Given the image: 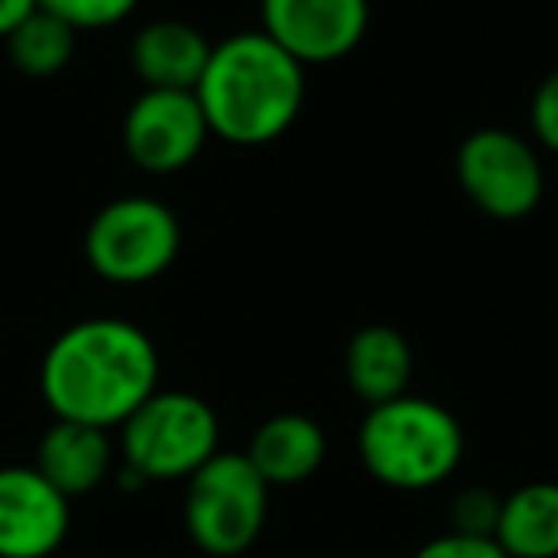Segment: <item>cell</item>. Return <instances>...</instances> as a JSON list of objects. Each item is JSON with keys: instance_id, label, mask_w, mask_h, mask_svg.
Instances as JSON below:
<instances>
[{"instance_id": "obj_3", "label": "cell", "mask_w": 558, "mask_h": 558, "mask_svg": "<svg viewBox=\"0 0 558 558\" xmlns=\"http://www.w3.org/2000/svg\"><path fill=\"white\" fill-rule=\"evenodd\" d=\"M360 463L390 489H433L463 463V425L433 398L402 395L372 405L356 436Z\"/></svg>"}, {"instance_id": "obj_14", "label": "cell", "mask_w": 558, "mask_h": 558, "mask_svg": "<svg viewBox=\"0 0 558 558\" xmlns=\"http://www.w3.org/2000/svg\"><path fill=\"white\" fill-rule=\"evenodd\" d=\"M344 379H349L352 395L367 402V410L410 395L413 344L405 341L402 329L383 326V322L356 329L344 349Z\"/></svg>"}, {"instance_id": "obj_20", "label": "cell", "mask_w": 558, "mask_h": 558, "mask_svg": "<svg viewBox=\"0 0 558 558\" xmlns=\"http://www.w3.org/2000/svg\"><path fill=\"white\" fill-rule=\"evenodd\" d=\"M413 558H509L497 539H482V535H459V532H444L436 539L421 543L413 550Z\"/></svg>"}, {"instance_id": "obj_2", "label": "cell", "mask_w": 558, "mask_h": 558, "mask_svg": "<svg viewBox=\"0 0 558 558\" xmlns=\"http://www.w3.org/2000/svg\"><path fill=\"white\" fill-rule=\"evenodd\" d=\"M210 134L230 146H268L295 126L306 104V65L264 32L215 43L195 85Z\"/></svg>"}, {"instance_id": "obj_15", "label": "cell", "mask_w": 558, "mask_h": 558, "mask_svg": "<svg viewBox=\"0 0 558 558\" xmlns=\"http://www.w3.org/2000/svg\"><path fill=\"white\" fill-rule=\"evenodd\" d=\"M494 539L509 558H558V482H527L505 494Z\"/></svg>"}, {"instance_id": "obj_8", "label": "cell", "mask_w": 558, "mask_h": 558, "mask_svg": "<svg viewBox=\"0 0 558 558\" xmlns=\"http://www.w3.org/2000/svg\"><path fill=\"white\" fill-rule=\"evenodd\" d=\"M210 126L195 93L177 88H146L126 108L123 119V149L142 172H180L203 154Z\"/></svg>"}, {"instance_id": "obj_5", "label": "cell", "mask_w": 558, "mask_h": 558, "mask_svg": "<svg viewBox=\"0 0 558 558\" xmlns=\"http://www.w3.org/2000/svg\"><path fill=\"white\" fill-rule=\"evenodd\" d=\"M268 482L245 451H215L187 478L184 532L203 555L238 558L260 539L268 520Z\"/></svg>"}, {"instance_id": "obj_18", "label": "cell", "mask_w": 558, "mask_h": 558, "mask_svg": "<svg viewBox=\"0 0 558 558\" xmlns=\"http://www.w3.org/2000/svg\"><path fill=\"white\" fill-rule=\"evenodd\" d=\"M497 517H501V494L486 486H471L463 494H456L451 501V532L459 535H482V539H494Z\"/></svg>"}, {"instance_id": "obj_4", "label": "cell", "mask_w": 558, "mask_h": 558, "mask_svg": "<svg viewBox=\"0 0 558 558\" xmlns=\"http://www.w3.org/2000/svg\"><path fill=\"white\" fill-rule=\"evenodd\" d=\"M215 451L218 417L192 390L157 387L119 425L123 471L138 482H187Z\"/></svg>"}, {"instance_id": "obj_12", "label": "cell", "mask_w": 558, "mask_h": 558, "mask_svg": "<svg viewBox=\"0 0 558 558\" xmlns=\"http://www.w3.org/2000/svg\"><path fill=\"white\" fill-rule=\"evenodd\" d=\"M207 35L187 20H154L131 43V70L146 88L195 93L210 58Z\"/></svg>"}, {"instance_id": "obj_17", "label": "cell", "mask_w": 558, "mask_h": 558, "mask_svg": "<svg viewBox=\"0 0 558 558\" xmlns=\"http://www.w3.org/2000/svg\"><path fill=\"white\" fill-rule=\"evenodd\" d=\"M39 9L70 24L73 32H100L123 24L138 9V0H39Z\"/></svg>"}, {"instance_id": "obj_9", "label": "cell", "mask_w": 558, "mask_h": 558, "mask_svg": "<svg viewBox=\"0 0 558 558\" xmlns=\"http://www.w3.org/2000/svg\"><path fill=\"white\" fill-rule=\"evenodd\" d=\"M367 0H260V32L303 65H333L364 43Z\"/></svg>"}, {"instance_id": "obj_6", "label": "cell", "mask_w": 558, "mask_h": 558, "mask_svg": "<svg viewBox=\"0 0 558 558\" xmlns=\"http://www.w3.org/2000/svg\"><path fill=\"white\" fill-rule=\"evenodd\" d=\"M180 253V222L154 195H123L93 215L85 230L88 268L119 288L154 283Z\"/></svg>"}, {"instance_id": "obj_21", "label": "cell", "mask_w": 558, "mask_h": 558, "mask_svg": "<svg viewBox=\"0 0 558 558\" xmlns=\"http://www.w3.org/2000/svg\"><path fill=\"white\" fill-rule=\"evenodd\" d=\"M35 9H39V0H0V39H9Z\"/></svg>"}, {"instance_id": "obj_16", "label": "cell", "mask_w": 558, "mask_h": 558, "mask_svg": "<svg viewBox=\"0 0 558 558\" xmlns=\"http://www.w3.org/2000/svg\"><path fill=\"white\" fill-rule=\"evenodd\" d=\"M9 58L20 73L27 77H54L70 65L73 50H77V32L70 24H62L58 16H50L47 9H35L16 32L4 39Z\"/></svg>"}, {"instance_id": "obj_10", "label": "cell", "mask_w": 558, "mask_h": 558, "mask_svg": "<svg viewBox=\"0 0 558 558\" xmlns=\"http://www.w3.org/2000/svg\"><path fill=\"white\" fill-rule=\"evenodd\" d=\"M70 524V497L35 466H0V558H50Z\"/></svg>"}, {"instance_id": "obj_11", "label": "cell", "mask_w": 558, "mask_h": 558, "mask_svg": "<svg viewBox=\"0 0 558 558\" xmlns=\"http://www.w3.org/2000/svg\"><path fill=\"white\" fill-rule=\"evenodd\" d=\"M35 471L73 501L100 489L116 471V444L108 428L77 425V421H54L43 433L35 451Z\"/></svg>"}, {"instance_id": "obj_13", "label": "cell", "mask_w": 558, "mask_h": 558, "mask_svg": "<svg viewBox=\"0 0 558 558\" xmlns=\"http://www.w3.org/2000/svg\"><path fill=\"white\" fill-rule=\"evenodd\" d=\"M326 451L329 440L318 421L306 413H276L264 425H256L245 459L268 486H299L322 471Z\"/></svg>"}, {"instance_id": "obj_7", "label": "cell", "mask_w": 558, "mask_h": 558, "mask_svg": "<svg viewBox=\"0 0 558 558\" xmlns=\"http://www.w3.org/2000/svg\"><path fill=\"white\" fill-rule=\"evenodd\" d=\"M456 180L463 195L494 222H520L543 199V161L520 134L482 126L456 149Z\"/></svg>"}, {"instance_id": "obj_19", "label": "cell", "mask_w": 558, "mask_h": 558, "mask_svg": "<svg viewBox=\"0 0 558 558\" xmlns=\"http://www.w3.org/2000/svg\"><path fill=\"white\" fill-rule=\"evenodd\" d=\"M527 119H532V134L543 149L558 154V70H550L539 81V88L532 93L527 104Z\"/></svg>"}, {"instance_id": "obj_1", "label": "cell", "mask_w": 558, "mask_h": 558, "mask_svg": "<svg viewBox=\"0 0 558 558\" xmlns=\"http://www.w3.org/2000/svg\"><path fill=\"white\" fill-rule=\"evenodd\" d=\"M161 379L149 333L123 318H88L50 341L39 367L43 402L54 421L119 428Z\"/></svg>"}]
</instances>
